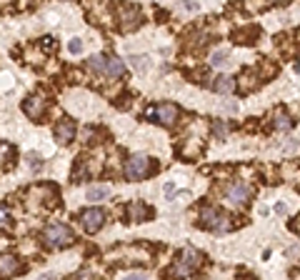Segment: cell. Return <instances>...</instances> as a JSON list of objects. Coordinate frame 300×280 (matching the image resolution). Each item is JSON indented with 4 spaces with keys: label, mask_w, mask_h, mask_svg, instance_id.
Returning a JSON list of instances; mask_svg holds the SVG:
<instances>
[{
    "label": "cell",
    "mask_w": 300,
    "mask_h": 280,
    "mask_svg": "<svg viewBox=\"0 0 300 280\" xmlns=\"http://www.w3.org/2000/svg\"><path fill=\"white\" fill-rule=\"evenodd\" d=\"M268 3H270V5H285L288 0H268Z\"/></svg>",
    "instance_id": "484cf974"
},
{
    "label": "cell",
    "mask_w": 300,
    "mask_h": 280,
    "mask_svg": "<svg viewBox=\"0 0 300 280\" xmlns=\"http://www.w3.org/2000/svg\"><path fill=\"white\" fill-rule=\"evenodd\" d=\"M8 218H10V215H8V208H5V205H0V228H8V225H10Z\"/></svg>",
    "instance_id": "d6986e66"
},
{
    "label": "cell",
    "mask_w": 300,
    "mask_h": 280,
    "mask_svg": "<svg viewBox=\"0 0 300 280\" xmlns=\"http://www.w3.org/2000/svg\"><path fill=\"white\" fill-rule=\"evenodd\" d=\"M140 23H143V15H140V10L135 5H120V28L125 33L140 28Z\"/></svg>",
    "instance_id": "8992f818"
},
{
    "label": "cell",
    "mask_w": 300,
    "mask_h": 280,
    "mask_svg": "<svg viewBox=\"0 0 300 280\" xmlns=\"http://www.w3.org/2000/svg\"><path fill=\"white\" fill-rule=\"evenodd\" d=\"M43 48H45V50H55V40H45Z\"/></svg>",
    "instance_id": "cb8c5ba5"
},
{
    "label": "cell",
    "mask_w": 300,
    "mask_h": 280,
    "mask_svg": "<svg viewBox=\"0 0 300 280\" xmlns=\"http://www.w3.org/2000/svg\"><path fill=\"white\" fill-rule=\"evenodd\" d=\"M105 198H110V188L108 185H95V188L88 190V200H93V203H100Z\"/></svg>",
    "instance_id": "4fadbf2b"
},
{
    "label": "cell",
    "mask_w": 300,
    "mask_h": 280,
    "mask_svg": "<svg viewBox=\"0 0 300 280\" xmlns=\"http://www.w3.org/2000/svg\"><path fill=\"white\" fill-rule=\"evenodd\" d=\"M43 243L50 248V250H60V248H68L73 245V230L68 225H48L43 230Z\"/></svg>",
    "instance_id": "6da1fadb"
},
{
    "label": "cell",
    "mask_w": 300,
    "mask_h": 280,
    "mask_svg": "<svg viewBox=\"0 0 300 280\" xmlns=\"http://www.w3.org/2000/svg\"><path fill=\"white\" fill-rule=\"evenodd\" d=\"M225 195H228V200H230L233 205H243V203L250 198V188L243 185V183H230L228 190H225Z\"/></svg>",
    "instance_id": "9c48e42d"
},
{
    "label": "cell",
    "mask_w": 300,
    "mask_h": 280,
    "mask_svg": "<svg viewBox=\"0 0 300 280\" xmlns=\"http://www.w3.org/2000/svg\"><path fill=\"white\" fill-rule=\"evenodd\" d=\"M55 138H58L60 145L70 143V140L75 138V125H73V120H60V123L55 125Z\"/></svg>",
    "instance_id": "8fae6325"
},
{
    "label": "cell",
    "mask_w": 300,
    "mask_h": 280,
    "mask_svg": "<svg viewBox=\"0 0 300 280\" xmlns=\"http://www.w3.org/2000/svg\"><path fill=\"white\" fill-rule=\"evenodd\" d=\"M213 88H215L218 93H233V90H235V80L228 78V75H220V78L213 83Z\"/></svg>",
    "instance_id": "5bb4252c"
},
{
    "label": "cell",
    "mask_w": 300,
    "mask_h": 280,
    "mask_svg": "<svg viewBox=\"0 0 300 280\" xmlns=\"http://www.w3.org/2000/svg\"><path fill=\"white\" fill-rule=\"evenodd\" d=\"M105 60H108L105 55H93V58L88 60V68H90L93 73H98V75H103V73H105Z\"/></svg>",
    "instance_id": "2e32d148"
},
{
    "label": "cell",
    "mask_w": 300,
    "mask_h": 280,
    "mask_svg": "<svg viewBox=\"0 0 300 280\" xmlns=\"http://www.w3.org/2000/svg\"><path fill=\"white\" fill-rule=\"evenodd\" d=\"M213 130H215L218 138H225V133H228V128H225L223 123H213Z\"/></svg>",
    "instance_id": "ffe728a7"
},
{
    "label": "cell",
    "mask_w": 300,
    "mask_h": 280,
    "mask_svg": "<svg viewBox=\"0 0 300 280\" xmlns=\"http://www.w3.org/2000/svg\"><path fill=\"white\" fill-rule=\"evenodd\" d=\"M150 213H153V210H148L143 203L130 205V218H133V220H148V218H150Z\"/></svg>",
    "instance_id": "9a60e30c"
},
{
    "label": "cell",
    "mask_w": 300,
    "mask_h": 280,
    "mask_svg": "<svg viewBox=\"0 0 300 280\" xmlns=\"http://www.w3.org/2000/svg\"><path fill=\"white\" fill-rule=\"evenodd\" d=\"M200 223H203L208 230H215V233H225V230H230V218L223 215V213H218L215 208H203V213H200Z\"/></svg>",
    "instance_id": "3957f363"
},
{
    "label": "cell",
    "mask_w": 300,
    "mask_h": 280,
    "mask_svg": "<svg viewBox=\"0 0 300 280\" xmlns=\"http://www.w3.org/2000/svg\"><path fill=\"white\" fill-rule=\"evenodd\" d=\"M23 270L20 260L13 258V255H0V275L3 278H10V275H18Z\"/></svg>",
    "instance_id": "30bf717a"
},
{
    "label": "cell",
    "mask_w": 300,
    "mask_h": 280,
    "mask_svg": "<svg viewBox=\"0 0 300 280\" xmlns=\"http://www.w3.org/2000/svg\"><path fill=\"white\" fill-rule=\"evenodd\" d=\"M188 10H198V3H193V0H185V3H183Z\"/></svg>",
    "instance_id": "603a6c76"
},
{
    "label": "cell",
    "mask_w": 300,
    "mask_h": 280,
    "mask_svg": "<svg viewBox=\"0 0 300 280\" xmlns=\"http://www.w3.org/2000/svg\"><path fill=\"white\" fill-rule=\"evenodd\" d=\"M123 73H125V65H123L120 58H108V60H105V73H103L105 78H113V80H115V78H120Z\"/></svg>",
    "instance_id": "7c38bea8"
},
{
    "label": "cell",
    "mask_w": 300,
    "mask_h": 280,
    "mask_svg": "<svg viewBox=\"0 0 300 280\" xmlns=\"http://www.w3.org/2000/svg\"><path fill=\"white\" fill-rule=\"evenodd\" d=\"M200 265H203V255H200L195 248H185V250L180 253L178 263H175V273H178V275H190V273H195Z\"/></svg>",
    "instance_id": "7a4b0ae2"
},
{
    "label": "cell",
    "mask_w": 300,
    "mask_h": 280,
    "mask_svg": "<svg viewBox=\"0 0 300 280\" xmlns=\"http://www.w3.org/2000/svg\"><path fill=\"white\" fill-rule=\"evenodd\" d=\"M210 65H213V68L228 65V53H225V50H215V53L210 55Z\"/></svg>",
    "instance_id": "ac0fdd59"
},
{
    "label": "cell",
    "mask_w": 300,
    "mask_h": 280,
    "mask_svg": "<svg viewBox=\"0 0 300 280\" xmlns=\"http://www.w3.org/2000/svg\"><path fill=\"white\" fill-rule=\"evenodd\" d=\"M273 125L278 128V130H288L290 125H293V118H288L283 110H278V115H275V120H273Z\"/></svg>",
    "instance_id": "e0dca14e"
},
{
    "label": "cell",
    "mask_w": 300,
    "mask_h": 280,
    "mask_svg": "<svg viewBox=\"0 0 300 280\" xmlns=\"http://www.w3.org/2000/svg\"><path fill=\"white\" fill-rule=\"evenodd\" d=\"M275 210H278V213H280V215H285V213H288V208H285V205H283V203H278V205H275Z\"/></svg>",
    "instance_id": "d4e9b609"
},
{
    "label": "cell",
    "mask_w": 300,
    "mask_h": 280,
    "mask_svg": "<svg viewBox=\"0 0 300 280\" xmlns=\"http://www.w3.org/2000/svg\"><path fill=\"white\" fill-rule=\"evenodd\" d=\"M28 165H30L33 170H38V168H40V160H38V155H28Z\"/></svg>",
    "instance_id": "7402d4cb"
},
{
    "label": "cell",
    "mask_w": 300,
    "mask_h": 280,
    "mask_svg": "<svg viewBox=\"0 0 300 280\" xmlns=\"http://www.w3.org/2000/svg\"><path fill=\"white\" fill-rule=\"evenodd\" d=\"M150 168H153V163H150L148 155H133L128 163H125V178L128 180H143Z\"/></svg>",
    "instance_id": "277c9868"
},
{
    "label": "cell",
    "mask_w": 300,
    "mask_h": 280,
    "mask_svg": "<svg viewBox=\"0 0 300 280\" xmlns=\"http://www.w3.org/2000/svg\"><path fill=\"white\" fill-rule=\"evenodd\" d=\"M80 50H83V40H78V38L70 40V53H80Z\"/></svg>",
    "instance_id": "44dd1931"
},
{
    "label": "cell",
    "mask_w": 300,
    "mask_h": 280,
    "mask_svg": "<svg viewBox=\"0 0 300 280\" xmlns=\"http://www.w3.org/2000/svg\"><path fill=\"white\" fill-rule=\"evenodd\" d=\"M80 223H83V228L88 233H98L103 228V223H105V213L103 210H85L83 218H80Z\"/></svg>",
    "instance_id": "ba28073f"
},
{
    "label": "cell",
    "mask_w": 300,
    "mask_h": 280,
    "mask_svg": "<svg viewBox=\"0 0 300 280\" xmlns=\"http://www.w3.org/2000/svg\"><path fill=\"white\" fill-rule=\"evenodd\" d=\"M25 113L33 118V120H43V113H45V108H48V100H45V95L43 93H35L30 100H25Z\"/></svg>",
    "instance_id": "52a82bcc"
},
{
    "label": "cell",
    "mask_w": 300,
    "mask_h": 280,
    "mask_svg": "<svg viewBox=\"0 0 300 280\" xmlns=\"http://www.w3.org/2000/svg\"><path fill=\"white\" fill-rule=\"evenodd\" d=\"M148 118H153V120H158L160 125L170 128V125H175V120H178V108H175L173 103H160L158 108L148 110Z\"/></svg>",
    "instance_id": "5b68a950"
}]
</instances>
